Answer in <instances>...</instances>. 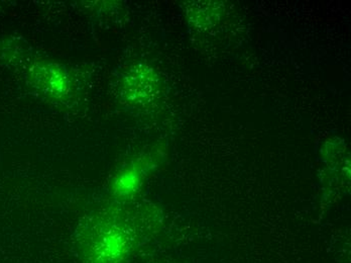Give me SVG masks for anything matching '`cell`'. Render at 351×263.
I'll list each match as a JSON object with an SVG mask.
<instances>
[{
  "mask_svg": "<svg viewBox=\"0 0 351 263\" xmlns=\"http://www.w3.org/2000/svg\"><path fill=\"white\" fill-rule=\"evenodd\" d=\"M46 69V74L42 78L45 89L55 98H63L70 91L68 76L63 70L53 65Z\"/></svg>",
  "mask_w": 351,
  "mask_h": 263,
  "instance_id": "1",
  "label": "cell"
}]
</instances>
